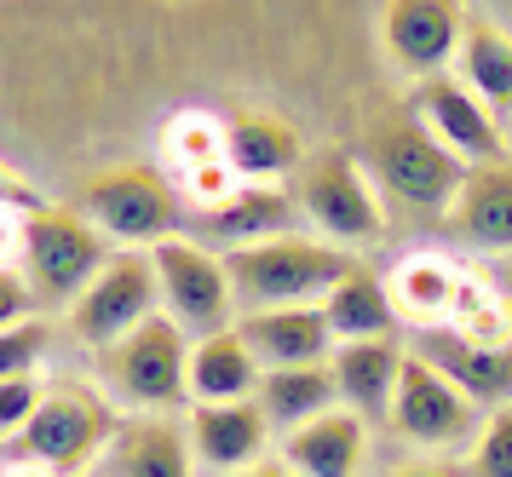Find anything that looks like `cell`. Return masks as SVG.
<instances>
[{
    "label": "cell",
    "instance_id": "f546056e",
    "mask_svg": "<svg viewBox=\"0 0 512 477\" xmlns=\"http://www.w3.org/2000/svg\"><path fill=\"white\" fill-rule=\"evenodd\" d=\"M29 305H35V294H29L24 271H12V265H0V328L6 322H24Z\"/></svg>",
    "mask_w": 512,
    "mask_h": 477
},
{
    "label": "cell",
    "instance_id": "836d02e7",
    "mask_svg": "<svg viewBox=\"0 0 512 477\" xmlns=\"http://www.w3.org/2000/svg\"><path fill=\"white\" fill-rule=\"evenodd\" d=\"M495 299H501V311H507V322H512V259L495 265Z\"/></svg>",
    "mask_w": 512,
    "mask_h": 477
},
{
    "label": "cell",
    "instance_id": "30bf717a",
    "mask_svg": "<svg viewBox=\"0 0 512 477\" xmlns=\"http://www.w3.org/2000/svg\"><path fill=\"white\" fill-rule=\"evenodd\" d=\"M81 213L93 219L104 236L116 242H167L185 225V207H179V190L156 173V167H110L87 184L81 196Z\"/></svg>",
    "mask_w": 512,
    "mask_h": 477
},
{
    "label": "cell",
    "instance_id": "d6986e66",
    "mask_svg": "<svg viewBox=\"0 0 512 477\" xmlns=\"http://www.w3.org/2000/svg\"><path fill=\"white\" fill-rule=\"evenodd\" d=\"M225 161H231V173L242 184H277L305 167V150H300V133L282 115L242 110L225 121Z\"/></svg>",
    "mask_w": 512,
    "mask_h": 477
},
{
    "label": "cell",
    "instance_id": "8fae6325",
    "mask_svg": "<svg viewBox=\"0 0 512 477\" xmlns=\"http://www.w3.org/2000/svg\"><path fill=\"white\" fill-rule=\"evenodd\" d=\"M466 0H386L380 12V41H386V58H392L403 75L415 81H432L461 58L466 41Z\"/></svg>",
    "mask_w": 512,
    "mask_h": 477
},
{
    "label": "cell",
    "instance_id": "ffe728a7",
    "mask_svg": "<svg viewBox=\"0 0 512 477\" xmlns=\"http://www.w3.org/2000/svg\"><path fill=\"white\" fill-rule=\"evenodd\" d=\"M449 230L466 248L507 253L512 248V167L489 161V167H466L461 190L449 202Z\"/></svg>",
    "mask_w": 512,
    "mask_h": 477
},
{
    "label": "cell",
    "instance_id": "2e32d148",
    "mask_svg": "<svg viewBox=\"0 0 512 477\" xmlns=\"http://www.w3.org/2000/svg\"><path fill=\"white\" fill-rule=\"evenodd\" d=\"M104 477H196L185 420L173 414H127L104 455Z\"/></svg>",
    "mask_w": 512,
    "mask_h": 477
},
{
    "label": "cell",
    "instance_id": "cb8c5ba5",
    "mask_svg": "<svg viewBox=\"0 0 512 477\" xmlns=\"http://www.w3.org/2000/svg\"><path fill=\"white\" fill-rule=\"evenodd\" d=\"M259 409L271 420V432H294L317 414L340 409V386L328 363H305V368H265L259 374Z\"/></svg>",
    "mask_w": 512,
    "mask_h": 477
},
{
    "label": "cell",
    "instance_id": "83f0119b",
    "mask_svg": "<svg viewBox=\"0 0 512 477\" xmlns=\"http://www.w3.org/2000/svg\"><path fill=\"white\" fill-rule=\"evenodd\" d=\"M47 351H52V328H47V317L6 322V328H0V380H6V374H35Z\"/></svg>",
    "mask_w": 512,
    "mask_h": 477
},
{
    "label": "cell",
    "instance_id": "d4e9b609",
    "mask_svg": "<svg viewBox=\"0 0 512 477\" xmlns=\"http://www.w3.org/2000/svg\"><path fill=\"white\" fill-rule=\"evenodd\" d=\"M461 81L484 98L495 115H512V35H501L495 23L472 18L461 41Z\"/></svg>",
    "mask_w": 512,
    "mask_h": 477
},
{
    "label": "cell",
    "instance_id": "9c48e42d",
    "mask_svg": "<svg viewBox=\"0 0 512 477\" xmlns=\"http://www.w3.org/2000/svg\"><path fill=\"white\" fill-rule=\"evenodd\" d=\"M162 311V282H156V265H150V253H110V265L87 282V294L75 299L70 311V334L81 345H104L127 340L133 328Z\"/></svg>",
    "mask_w": 512,
    "mask_h": 477
},
{
    "label": "cell",
    "instance_id": "5b68a950",
    "mask_svg": "<svg viewBox=\"0 0 512 477\" xmlns=\"http://www.w3.org/2000/svg\"><path fill=\"white\" fill-rule=\"evenodd\" d=\"M104 265H110V236L87 213H75V207H41V213L24 219L18 271H24L35 305L70 311Z\"/></svg>",
    "mask_w": 512,
    "mask_h": 477
},
{
    "label": "cell",
    "instance_id": "9a60e30c",
    "mask_svg": "<svg viewBox=\"0 0 512 477\" xmlns=\"http://www.w3.org/2000/svg\"><path fill=\"white\" fill-rule=\"evenodd\" d=\"M415 351L438 368L443 380H455L478 409L512 403V340L489 345V340H466V334H455V328H432Z\"/></svg>",
    "mask_w": 512,
    "mask_h": 477
},
{
    "label": "cell",
    "instance_id": "4dcf8cb0",
    "mask_svg": "<svg viewBox=\"0 0 512 477\" xmlns=\"http://www.w3.org/2000/svg\"><path fill=\"white\" fill-rule=\"evenodd\" d=\"M41 207H47V202H41L24 179H12V173L0 167V213H24V219H29V213H41Z\"/></svg>",
    "mask_w": 512,
    "mask_h": 477
},
{
    "label": "cell",
    "instance_id": "1f68e13d",
    "mask_svg": "<svg viewBox=\"0 0 512 477\" xmlns=\"http://www.w3.org/2000/svg\"><path fill=\"white\" fill-rule=\"evenodd\" d=\"M392 477H466L455 460H409V466H397Z\"/></svg>",
    "mask_w": 512,
    "mask_h": 477
},
{
    "label": "cell",
    "instance_id": "6da1fadb",
    "mask_svg": "<svg viewBox=\"0 0 512 477\" xmlns=\"http://www.w3.org/2000/svg\"><path fill=\"white\" fill-rule=\"evenodd\" d=\"M357 161H363V173L374 179L380 202L403 207V213H449V202H455V190L466 179V161L409 104L380 110L363 127Z\"/></svg>",
    "mask_w": 512,
    "mask_h": 477
},
{
    "label": "cell",
    "instance_id": "8992f818",
    "mask_svg": "<svg viewBox=\"0 0 512 477\" xmlns=\"http://www.w3.org/2000/svg\"><path fill=\"white\" fill-rule=\"evenodd\" d=\"M300 213L311 225L323 230V242H351V248H363V242H380L386 236V202H380V190L374 179L363 173V161L346 156V150H317V156H305L300 167Z\"/></svg>",
    "mask_w": 512,
    "mask_h": 477
},
{
    "label": "cell",
    "instance_id": "e575fe53",
    "mask_svg": "<svg viewBox=\"0 0 512 477\" xmlns=\"http://www.w3.org/2000/svg\"><path fill=\"white\" fill-rule=\"evenodd\" d=\"M0 477H52V472H41V466H29V460H6V466H0Z\"/></svg>",
    "mask_w": 512,
    "mask_h": 477
},
{
    "label": "cell",
    "instance_id": "52a82bcc",
    "mask_svg": "<svg viewBox=\"0 0 512 477\" xmlns=\"http://www.w3.org/2000/svg\"><path fill=\"white\" fill-rule=\"evenodd\" d=\"M156 282H162V305L167 317L179 322L185 334H219L236 328V294H231V271H225V253H208L196 236H167L150 248Z\"/></svg>",
    "mask_w": 512,
    "mask_h": 477
},
{
    "label": "cell",
    "instance_id": "d590c367",
    "mask_svg": "<svg viewBox=\"0 0 512 477\" xmlns=\"http://www.w3.org/2000/svg\"><path fill=\"white\" fill-rule=\"evenodd\" d=\"M87 477H104V472H87Z\"/></svg>",
    "mask_w": 512,
    "mask_h": 477
},
{
    "label": "cell",
    "instance_id": "4316f807",
    "mask_svg": "<svg viewBox=\"0 0 512 477\" xmlns=\"http://www.w3.org/2000/svg\"><path fill=\"white\" fill-rule=\"evenodd\" d=\"M466 477H512V403L489 409L478 437L466 443Z\"/></svg>",
    "mask_w": 512,
    "mask_h": 477
},
{
    "label": "cell",
    "instance_id": "ac0fdd59",
    "mask_svg": "<svg viewBox=\"0 0 512 477\" xmlns=\"http://www.w3.org/2000/svg\"><path fill=\"white\" fill-rule=\"evenodd\" d=\"M403 357H409V345L392 340H340L334 345V386H340V403L351 414H363V420H386L392 414V397H397V374H403Z\"/></svg>",
    "mask_w": 512,
    "mask_h": 477
},
{
    "label": "cell",
    "instance_id": "d6a6232c",
    "mask_svg": "<svg viewBox=\"0 0 512 477\" xmlns=\"http://www.w3.org/2000/svg\"><path fill=\"white\" fill-rule=\"evenodd\" d=\"M231 477H300L294 466L282 455H265V460H254V466H242V472H231Z\"/></svg>",
    "mask_w": 512,
    "mask_h": 477
},
{
    "label": "cell",
    "instance_id": "ba28073f",
    "mask_svg": "<svg viewBox=\"0 0 512 477\" xmlns=\"http://www.w3.org/2000/svg\"><path fill=\"white\" fill-rule=\"evenodd\" d=\"M386 426H392L403 443H415V449L449 455V449H461V443L478 437L484 409H478L455 380H443L420 351H409V357H403V374H397V397H392Z\"/></svg>",
    "mask_w": 512,
    "mask_h": 477
},
{
    "label": "cell",
    "instance_id": "3957f363",
    "mask_svg": "<svg viewBox=\"0 0 512 477\" xmlns=\"http://www.w3.org/2000/svg\"><path fill=\"white\" fill-rule=\"evenodd\" d=\"M236 311H271V305H323L328 288L351 271V253H340L323 236H265L248 248L225 253Z\"/></svg>",
    "mask_w": 512,
    "mask_h": 477
},
{
    "label": "cell",
    "instance_id": "277c9868",
    "mask_svg": "<svg viewBox=\"0 0 512 477\" xmlns=\"http://www.w3.org/2000/svg\"><path fill=\"white\" fill-rule=\"evenodd\" d=\"M98 380L110 391V403H121V409H133V414L190 409V340H185V328L167 317V311H156L127 340L98 351Z\"/></svg>",
    "mask_w": 512,
    "mask_h": 477
},
{
    "label": "cell",
    "instance_id": "7a4b0ae2",
    "mask_svg": "<svg viewBox=\"0 0 512 477\" xmlns=\"http://www.w3.org/2000/svg\"><path fill=\"white\" fill-rule=\"evenodd\" d=\"M116 432L121 414L110 403V391L64 380V386H47L24 432L6 437V460H29L52 477H87L98 455H110Z\"/></svg>",
    "mask_w": 512,
    "mask_h": 477
},
{
    "label": "cell",
    "instance_id": "7c38bea8",
    "mask_svg": "<svg viewBox=\"0 0 512 477\" xmlns=\"http://www.w3.org/2000/svg\"><path fill=\"white\" fill-rule=\"evenodd\" d=\"M409 110L432 127V133L466 161V167H489V161H507V138H501V115L489 110L466 81H449V75H432V81H415L409 92Z\"/></svg>",
    "mask_w": 512,
    "mask_h": 477
},
{
    "label": "cell",
    "instance_id": "4fadbf2b",
    "mask_svg": "<svg viewBox=\"0 0 512 477\" xmlns=\"http://www.w3.org/2000/svg\"><path fill=\"white\" fill-rule=\"evenodd\" d=\"M185 432L196 449V466L213 477H231L242 466L265 460L271 443V420L259 409V397H236V403H190L185 409Z\"/></svg>",
    "mask_w": 512,
    "mask_h": 477
},
{
    "label": "cell",
    "instance_id": "603a6c76",
    "mask_svg": "<svg viewBox=\"0 0 512 477\" xmlns=\"http://www.w3.org/2000/svg\"><path fill=\"white\" fill-rule=\"evenodd\" d=\"M323 317H328V328H334V340H392L397 334V299L369 265L351 259V271L328 288Z\"/></svg>",
    "mask_w": 512,
    "mask_h": 477
},
{
    "label": "cell",
    "instance_id": "e0dca14e",
    "mask_svg": "<svg viewBox=\"0 0 512 477\" xmlns=\"http://www.w3.org/2000/svg\"><path fill=\"white\" fill-rule=\"evenodd\" d=\"M282 460L300 477H357L369 460V420L340 403V409L282 432Z\"/></svg>",
    "mask_w": 512,
    "mask_h": 477
},
{
    "label": "cell",
    "instance_id": "5bb4252c",
    "mask_svg": "<svg viewBox=\"0 0 512 477\" xmlns=\"http://www.w3.org/2000/svg\"><path fill=\"white\" fill-rule=\"evenodd\" d=\"M236 334L248 340L259 368H305L334 357V328H328L323 305H271V311H242Z\"/></svg>",
    "mask_w": 512,
    "mask_h": 477
},
{
    "label": "cell",
    "instance_id": "7402d4cb",
    "mask_svg": "<svg viewBox=\"0 0 512 477\" xmlns=\"http://www.w3.org/2000/svg\"><path fill=\"white\" fill-rule=\"evenodd\" d=\"M259 357L248 351V340L236 328L202 334L190 340V403H236L259 391Z\"/></svg>",
    "mask_w": 512,
    "mask_h": 477
},
{
    "label": "cell",
    "instance_id": "484cf974",
    "mask_svg": "<svg viewBox=\"0 0 512 477\" xmlns=\"http://www.w3.org/2000/svg\"><path fill=\"white\" fill-rule=\"evenodd\" d=\"M455 294H461V276L449 271L443 259H409V265L397 271V282H392L397 311H420L426 322H438V317L449 322Z\"/></svg>",
    "mask_w": 512,
    "mask_h": 477
},
{
    "label": "cell",
    "instance_id": "f1b7e54d",
    "mask_svg": "<svg viewBox=\"0 0 512 477\" xmlns=\"http://www.w3.org/2000/svg\"><path fill=\"white\" fill-rule=\"evenodd\" d=\"M47 380L41 374H6L0 380V437H18L29 426V414L41 409Z\"/></svg>",
    "mask_w": 512,
    "mask_h": 477
},
{
    "label": "cell",
    "instance_id": "44dd1931",
    "mask_svg": "<svg viewBox=\"0 0 512 477\" xmlns=\"http://www.w3.org/2000/svg\"><path fill=\"white\" fill-rule=\"evenodd\" d=\"M300 219V196H288L277 184H236L231 196L202 213V230H213L225 248H248V242H265V236H288Z\"/></svg>",
    "mask_w": 512,
    "mask_h": 477
}]
</instances>
